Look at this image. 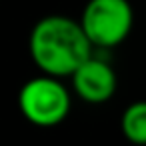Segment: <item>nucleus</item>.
<instances>
[{"instance_id": "1", "label": "nucleus", "mask_w": 146, "mask_h": 146, "mask_svg": "<svg viewBox=\"0 0 146 146\" xmlns=\"http://www.w3.org/2000/svg\"><path fill=\"white\" fill-rule=\"evenodd\" d=\"M28 50L36 68L56 78H70L94 54L80 20L62 14H48L32 26Z\"/></svg>"}, {"instance_id": "2", "label": "nucleus", "mask_w": 146, "mask_h": 146, "mask_svg": "<svg viewBox=\"0 0 146 146\" xmlns=\"http://www.w3.org/2000/svg\"><path fill=\"white\" fill-rule=\"evenodd\" d=\"M72 106V96L62 78L38 74L26 80L18 90V110L26 122L38 128L62 124Z\"/></svg>"}, {"instance_id": "3", "label": "nucleus", "mask_w": 146, "mask_h": 146, "mask_svg": "<svg viewBox=\"0 0 146 146\" xmlns=\"http://www.w3.org/2000/svg\"><path fill=\"white\" fill-rule=\"evenodd\" d=\"M80 26L94 50L116 48L132 32V4L128 0H88L80 14Z\"/></svg>"}, {"instance_id": "4", "label": "nucleus", "mask_w": 146, "mask_h": 146, "mask_svg": "<svg viewBox=\"0 0 146 146\" xmlns=\"http://www.w3.org/2000/svg\"><path fill=\"white\" fill-rule=\"evenodd\" d=\"M70 84H72L74 94L82 102L104 104L114 96V92L118 88V78H116L112 64L106 58L92 54L70 76Z\"/></svg>"}, {"instance_id": "5", "label": "nucleus", "mask_w": 146, "mask_h": 146, "mask_svg": "<svg viewBox=\"0 0 146 146\" xmlns=\"http://www.w3.org/2000/svg\"><path fill=\"white\" fill-rule=\"evenodd\" d=\"M120 132L128 142L146 146V100H134L122 110Z\"/></svg>"}]
</instances>
